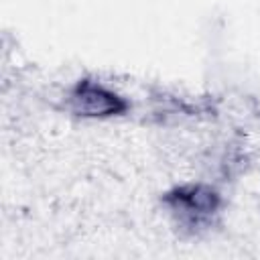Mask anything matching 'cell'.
<instances>
[{
  "label": "cell",
  "mask_w": 260,
  "mask_h": 260,
  "mask_svg": "<svg viewBox=\"0 0 260 260\" xmlns=\"http://www.w3.org/2000/svg\"><path fill=\"white\" fill-rule=\"evenodd\" d=\"M69 108L79 116H116L126 110V102L95 81H79L69 91Z\"/></svg>",
  "instance_id": "obj_1"
},
{
  "label": "cell",
  "mask_w": 260,
  "mask_h": 260,
  "mask_svg": "<svg viewBox=\"0 0 260 260\" xmlns=\"http://www.w3.org/2000/svg\"><path fill=\"white\" fill-rule=\"evenodd\" d=\"M167 203L175 213L181 215L183 221L195 228L209 219V215L217 209L219 199H217V193L211 191L209 187L191 185V187H181L169 193Z\"/></svg>",
  "instance_id": "obj_2"
}]
</instances>
